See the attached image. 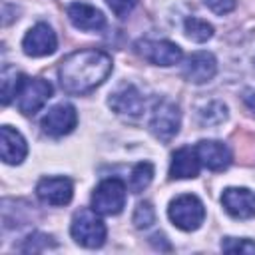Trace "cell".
<instances>
[{
    "label": "cell",
    "mask_w": 255,
    "mask_h": 255,
    "mask_svg": "<svg viewBox=\"0 0 255 255\" xmlns=\"http://www.w3.org/2000/svg\"><path fill=\"white\" fill-rule=\"evenodd\" d=\"M179 124H181V114L173 102L161 100L155 104L151 118H149V129L157 139L161 141L173 139L179 131Z\"/></svg>",
    "instance_id": "cell-6"
},
{
    "label": "cell",
    "mask_w": 255,
    "mask_h": 255,
    "mask_svg": "<svg viewBox=\"0 0 255 255\" xmlns=\"http://www.w3.org/2000/svg\"><path fill=\"white\" fill-rule=\"evenodd\" d=\"M78 124V114L72 104H58L48 110V114L42 118V131L50 137H62L68 135Z\"/></svg>",
    "instance_id": "cell-9"
},
{
    "label": "cell",
    "mask_w": 255,
    "mask_h": 255,
    "mask_svg": "<svg viewBox=\"0 0 255 255\" xmlns=\"http://www.w3.org/2000/svg\"><path fill=\"white\" fill-rule=\"evenodd\" d=\"M114 64L102 50H78L68 54L58 68L62 90L68 94H88L96 90L110 76Z\"/></svg>",
    "instance_id": "cell-1"
},
{
    "label": "cell",
    "mask_w": 255,
    "mask_h": 255,
    "mask_svg": "<svg viewBox=\"0 0 255 255\" xmlns=\"http://www.w3.org/2000/svg\"><path fill=\"white\" fill-rule=\"evenodd\" d=\"M195 151H197V157H199L201 165L211 169V171L227 169L229 163H231V157H233L231 149L223 141H217V139H201L195 145Z\"/></svg>",
    "instance_id": "cell-13"
},
{
    "label": "cell",
    "mask_w": 255,
    "mask_h": 255,
    "mask_svg": "<svg viewBox=\"0 0 255 255\" xmlns=\"http://www.w3.org/2000/svg\"><path fill=\"white\" fill-rule=\"evenodd\" d=\"M110 108L120 114V116H128V118H137L143 112V98L139 94V90L133 84H124L120 86L108 100Z\"/></svg>",
    "instance_id": "cell-14"
},
{
    "label": "cell",
    "mask_w": 255,
    "mask_h": 255,
    "mask_svg": "<svg viewBox=\"0 0 255 255\" xmlns=\"http://www.w3.org/2000/svg\"><path fill=\"white\" fill-rule=\"evenodd\" d=\"M167 215H169L171 223L177 229H181V231H195V229L201 227V223L205 219V207H203V201L197 195L185 193V195L175 197L169 203Z\"/></svg>",
    "instance_id": "cell-3"
},
{
    "label": "cell",
    "mask_w": 255,
    "mask_h": 255,
    "mask_svg": "<svg viewBox=\"0 0 255 255\" xmlns=\"http://www.w3.org/2000/svg\"><path fill=\"white\" fill-rule=\"evenodd\" d=\"M151 177H153V165L149 161H139L133 169H131V175H129V189L133 193H141L149 183H151Z\"/></svg>",
    "instance_id": "cell-19"
},
{
    "label": "cell",
    "mask_w": 255,
    "mask_h": 255,
    "mask_svg": "<svg viewBox=\"0 0 255 255\" xmlns=\"http://www.w3.org/2000/svg\"><path fill=\"white\" fill-rule=\"evenodd\" d=\"M217 72V60L211 52H193L183 64V78L191 84H205Z\"/></svg>",
    "instance_id": "cell-12"
},
{
    "label": "cell",
    "mask_w": 255,
    "mask_h": 255,
    "mask_svg": "<svg viewBox=\"0 0 255 255\" xmlns=\"http://www.w3.org/2000/svg\"><path fill=\"white\" fill-rule=\"evenodd\" d=\"M221 205L235 219L255 217V193L247 187H227L221 195Z\"/></svg>",
    "instance_id": "cell-10"
},
{
    "label": "cell",
    "mask_w": 255,
    "mask_h": 255,
    "mask_svg": "<svg viewBox=\"0 0 255 255\" xmlns=\"http://www.w3.org/2000/svg\"><path fill=\"white\" fill-rule=\"evenodd\" d=\"M221 249L227 251V253H255V243L251 239L225 237L221 241Z\"/></svg>",
    "instance_id": "cell-22"
},
{
    "label": "cell",
    "mask_w": 255,
    "mask_h": 255,
    "mask_svg": "<svg viewBox=\"0 0 255 255\" xmlns=\"http://www.w3.org/2000/svg\"><path fill=\"white\" fill-rule=\"evenodd\" d=\"M135 52L155 66H173L183 56L181 48L169 40H137Z\"/></svg>",
    "instance_id": "cell-7"
},
{
    "label": "cell",
    "mask_w": 255,
    "mask_h": 255,
    "mask_svg": "<svg viewBox=\"0 0 255 255\" xmlns=\"http://www.w3.org/2000/svg\"><path fill=\"white\" fill-rule=\"evenodd\" d=\"M201 161L197 157L195 147H179L171 155V165H169V177L171 179H189L199 175Z\"/></svg>",
    "instance_id": "cell-17"
},
{
    "label": "cell",
    "mask_w": 255,
    "mask_h": 255,
    "mask_svg": "<svg viewBox=\"0 0 255 255\" xmlns=\"http://www.w3.org/2000/svg\"><path fill=\"white\" fill-rule=\"evenodd\" d=\"M70 233L74 237V241L86 249H98L104 245L106 241V225L100 219L98 211L94 209H80L74 213L72 217V225H70Z\"/></svg>",
    "instance_id": "cell-2"
},
{
    "label": "cell",
    "mask_w": 255,
    "mask_h": 255,
    "mask_svg": "<svg viewBox=\"0 0 255 255\" xmlns=\"http://www.w3.org/2000/svg\"><path fill=\"white\" fill-rule=\"evenodd\" d=\"M66 12H68L70 22H72L78 30H84V32H98V30H102V28L106 26V16H104L98 8H94V6H90V4L72 2V4L66 8Z\"/></svg>",
    "instance_id": "cell-16"
},
{
    "label": "cell",
    "mask_w": 255,
    "mask_h": 255,
    "mask_svg": "<svg viewBox=\"0 0 255 255\" xmlns=\"http://www.w3.org/2000/svg\"><path fill=\"white\" fill-rule=\"evenodd\" d=\"M205 4L215 14H229L237 6V0H205Z\"/></svg>",
    "instance_id": "cell-24"
},
{
    "label": "cell",
    "mask_w": 255,
    "mask_h": 255,
    "mask_svg": "<svg viewBox=\"0 0 255 255\" xmlns=\"http://www.w3.org/2000/svg\"><path fill=\"white\" fill-rule=\"evenodd\" d=\"M106 2H108V6L112 8V12L116 16L124 18V16H128L131 12V8L135 6L137 0H106Z\"/></svg>",
    "instance_id": "cell-23"
},
{
    "label": "cell",
    "mask_w": 255,
    "mask_h": 255,
    "mask_svg": "<svg viewBox=\"0 0 255 255\" xmlns=\"http://www.w3.org/2000/svg\"><path fill=\"white\" fill-rule=\"evenodd\" d=\"M52 98V84L42 78H28L22 76L20 88L16 92V106L22 114L32 116L36 114L48 100Z\"/></svg>",
    "instance_id": "cell-5"
},
{
    "label": "cell",
    "mask_w": 255,
    "mask_h": 255,
    "mask_svg": "<svg viewBox=\"0 0 255 255\" xmlns=\"http://www.w3.org/2000/svg\"><path fill=\"white\" fill-rule=\"evenodd\" d=\"M0 82H2V104L8 106L12 102V98H16V92H18L20 82H22V74H18L10 66H4Z\"/></svg>",
    "instance_id": "cell-20"
},
{
    "label": "cell",
    "mask_w": 255,
    "mask_h": 255,
    "mask_svg": "<svg viewBox=\"0 0 255 255\" xmlns=\"http://www.w3.org/2000/svg\"><path fill=\"white\" fill-rule=\"evenodd\" d=\"M126 205V183L118 177L104 179L92 193V209L100 215H118Z\"/></svg>",
    "instance_id": "cell-4"
},
{
    "label": "cell",
    "mask_w": 255,
    "mask_h": 255,
    "mask_svg": "<svg viewBox=\"0 0 255 255\" xmlns=\"http://www.w3.org/2000/svg\"><path fill=\"white\" fill-rule=\"evenodd\" d=\"M56 48H58L56 32H54L48 24H44V22L32 26V28L26 32L24 40H22V50H24V54H26V56H32V58L50 56V54L56 52Z\"/></svg>",
    "instance_id": "cell-8"
},
{
    "label": "cell",
    "mask_w": 255,
    "mask_h": 255,
    "mask_svg": "<svg viewBox=\"0 0 255 255\" xmlns=\"http://www.w3.org/2000/svg\"><path fill=\"white\" fill-rule=\"evenodd\" d=\"M28 153V143L24 139V135L10 128V126H2L0 129V155H2V161L4 163H10V165H18L24 161Z\"/></svg>",
    "instance_id": "cell-15"
},
{
    "label": "cell",
    "mask_w": 255,
    "mask_h": 255,
    "mask_svg": "<svg viewBox=\"0 0 255 255\" xmlns=\"http://www.w3.org/2000/svg\"><path fill=\"white\" fill-rule=\"evenodd\" d=\"M36 195L40 201L54 207L68 205L74 195V185L68 177H44L36 185Z\"/></svg>",
    "instance_id": "cell-11"
},
{
    "label": "cell",
    "mask_w": 255,
    "mask_h": 255,
    "mask_svg": "<svg viewBox=\"0 0 255 255\" xmlns=\"http://www.w3.org/2000/svg\"><path fill=\"white\" fill-rule=\"evenodd\" d=\"M183 32L193 42H207L213 36V26L207 20H201V18L191 16V18H187L183 22Z\"/></svg>",
    "instance_id": "cell-18"
},
{
    "label": "cell",
    "mask_w": 255,
    "mask_h": 255,
    "mask_svg": "<svg viewBox=\"0 0 255 255\" xmlns=\"http://www.w3.org/2000/svg\"><path fill=\"white\" fill-rule=\"evenodd\" d=\"M153 221H155V211H153L151 203H149V201L137 203V207H135V211H133V225H135L137 229H145V227H149Z\"/></svg>",
    "instance_id": "cell-21"
},
{
    "label": "cell",
    "mask_w": 255,
    "mask_h": 255,
    "mask_svg": "<svg viewBox=\"0 0 255 255\" xmlns=\"http://www.w3.org/2000/svg\"><path fill=\"white\" fill-rule=\"evenodd\" d=\"M243 102H245V106L255 114V90H247L245 96H243Z\"/></svg>",
    "instance_id": "cell-25"
}]
</instances>
